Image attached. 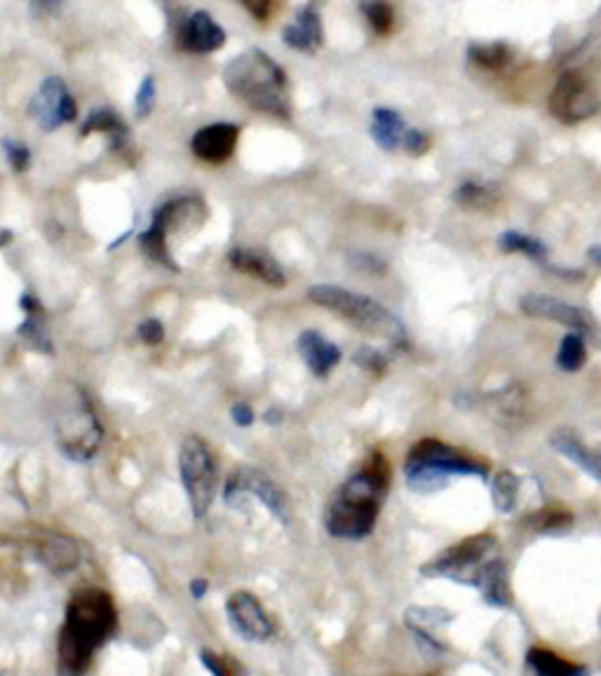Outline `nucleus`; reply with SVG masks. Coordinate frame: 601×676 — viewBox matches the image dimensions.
I'll use <instances>...</instances> for the list:
<instances>
[{
	"mask_svg": "<svg viewBox=\"0 0 601 676\" xmlns=\"http://www.w3.org/2000/svg\"><path fill=\"white\" fill-rule=\"evenodd\" d=\"M228 263H231L233 270L254 277V280H261L263 285L268 287L282 289L287 285L285 270H282V266L273 259V256L263 252V249L233 247L231 252H228Z\"/></svg>",
	"mask_w": 601,
	"mask_h": 676,
	"instance_id": "obj_16",
	"label": "nucleus"
},
{
	"mask_svg": "<svg viewBox=\"0 0 601 676\" xmlns=\"http://www.w3.org/2000/svg\"><path fill=\"white\" fill-rule=\"evenodd\" d=\"M402 148L409 155H423V153H428V148H430V137L421 130H407V134H404V141H402Z\"/></svg>",
	"mask_w": 601,
	"mask_h": 676,
	"instance_id": "obj_40",
	"label": "nucleus"
},
{
	"mask_svg": "<svg viewBox=\"0 0 601 676\" xmlns=\"http://www.w3.org/2000/svg\"><path fill=\"white\" fill-rule=\"evenodd\" d=\"M29 113L36 118L40 130L54 132L62 125H69L78 118V104H76V99L71 97L69 87H66L64 80L52 76V78L43 80V85H40L36 97L31 99Z\"/></svg>",
	"mask_w": 601,
	"mask_h": 676,
	"instance_id": "obj_11",
	"label": "nucleus"
},
{
	"mask_svg": "<svg viewBox=\"0 0 601 676\" xmlns=\"http://www.w3.org/2000/svg\"><path fill=\"white\" fill-rule=\"evenodd\" d=\"M601 111V87L580 71L559 76L550 94V113L559 123L578 125Z\"/></svg>",
	"mask_w": 601,
	"mask_h": 676,
	"instance_id": "obj_9",
	"label": "nucleus"
},
{
	"mask_svg": "<svg viewBox=\"0 0 601 676\" xmlns=\"http://www.w3.org/2000/svg\"><path fill=\"white\" fill-rule=\"evenodd\" d=\"M179 475L181 482H184L193 517L202 519L214 503L216 479H219L212 449H209V444L202 437L191 435L181 442Z\"/></svg>",
	"mask_w": 601,
	"mask_h": 676,
	"instance_id": "obj_7",
	"label": "nucleus"
},
{
	"mask_svg": "<svg viewBox=\"0 0 601 676\" xmlns=\"http://www.w3.org/2000/svg\"><path fill=\"white\" fill-rule=\"evenodd\" d=\"M139 247H141V252H144L153 263H158V266L179 270L170 254V247H167V233H162L160 228H155V226L146 228V231L139 235Z\"/></svg>",
	"mask_w": 601,
	"mask_h": 676,
	"instance_id": "obj_29",
	"label": "nucleus"
},
{
	"mask_svg": "<svg viewBox=\"0 0 601 676\" xmlns=\"http://www.w3.org/2000/svg\"><path fill=\"white\" fill-rule=\"evenodd\" d=\"M355 364H360L364 371H371V374L381 376L388 367V360L383 357V353H378L374 348H360L355 353Z\"/></svg>",
	"mask_w": 601,
	"mask_h": 676,
	"instance_id": "obj_38",
	"label": "nucleus"
},
{
	"mask_svg": "<svg viewBox=\"0 0 601 676\" xmlns=\"http://www.w3.org/2000/svg\"><path fill=\"white\" fill-rule=\"evenodd\" d=\"M33 557L45 566L47 571H52L54 576H64L71 573L80 564V550L71 538L59 536V533H43L38 540H33L31 545Z\"/></svg>",
	"mask_w": 601,
	"mask_h": 676,
	"instance_id": "obj_17",
	"label": "nucleus"
},
{
	"mask_svg": "<svg viewBox=\"0 0 601 676\" xmlns=\"http://www.w3.org/2000/svg\"><path fill=\"white\" fill-rule=\"evenodd\" d=\"M280 411H273V409H270L268 411V414H266V423H280Z\"/></svg>",
	"mask_w": 601,
	"mask_h": 676,
	"instance_id": "obj_46",
	"label": "nucleus"
},
{
	"mask_svg": "<svg viewBox=\"0 0 601 676\" xmlns=\"http://www.w3.org/2000/svg\"><path fill=\"white\" fill-rule=\"evenodd\" d=\"M407 125L400 113L393 108H376L374 120H371V137L383 151H397L402 146Z\"/></svg>",
	"mask_w": 601,
	"mask_h": 676,
	"instance_id": "obj_26",
	"label": "nucleus"
},
{
	"mask_svg": "<svg viewBox=\"0 0 601 676\" xmlns=\"http://www.w3.org/2000/svg\"><path fill=\"white\" fill-rule=\"evenodd\" d=\"M498 550V540L494 533H477L444 550L423 566L421 573L430 578H451L463 585H475V580Z\"/></svg>",
	"mask_w": 601,
	"mask_h": 676,
	"instance_id": "obj_8",
	"label": "nucleus"
},
{
	"mask_svg": "<svg viewBox=\"0 0 601 676\" xmlns=\"http://www.w3.org/2000/svg\"><path fill=\"white\" fill-rule=\"evenodd\" d=\"M10 240H12V233L10 231H0V247L8 245Z\"/></svg>",
	"mask_w": 601,
	"mask_h": 676,
	"instance_id": "obj_47",
	"label": "nucleus"
},
{
	"mask_svg": "<svg viewBox=\"0 0 601 676\" xmlns=\"http://www.w3.org/2000/svg\"><path fill=\"white\" fill-rule=\"evenodd\" d=\"M240 3L254 19H266L273 8V0H240Z\"/></svg>",
	"mask_w": 601,
	"mask_h": 676,
	"instance_id": "obj_42",
	"label": "nucleus"
},
{
	"mask_svg": "<svg viewBox=\"0 0 601 676\" xmlns=\"http://www.w3.org/2000/svg\"><path fill=\"white\" fill-rule=\"evenodd\" d=\"M247 496L259 500L266 510L278 519L280 524H289L292 517V505H289L287 493L280 489V484L273 477L259 468H238L228 477L224 500L231 507H238Z\"/></svg>",
	"mask_w": 601,
	"mask_h": 676,
	"instance_id": "obj_10",
	"label": "nucleus"
},
{
	"mask_svg": "<svg viewBox=\"0 0 601 676\" xmlns=\"http://www.w3.org/2000/svg\"><path fill=\"white\" fill-rule=\"evenodd\" d=\"M468 57L475 62L479 69L498 71L508 66L512 52L505 43H491V45H470Z\"/></svg>",
	"mask_w": 601,
	"mask_h": 676,
	"instance_id": "obj_32",
	"label": "nucleus"
},
{
	"mask_svg": "<svg viewBox=\"0 0 601 676\" xmlns=\"http://www.w3.org/2000/svg\"><path fill=\"white\" fill-rule=\"evenodd\" d=\"M207 580H202V578H198V580H193V583H191V594H193V599H202V597H205V594H207Z\"/></svg>",
	"mask_w": 601,
	"mask_h": 676,
	"instance_id": "obj_44",
	"label": "nucleus"
},
{
	"mask_svg": "<svg viewBox=\"0 0 601 676\" xmlns=\"http://www.w3.org/2000/svg\"><path fill=\"white\" fill-rule=\"evenodd\" d=\"M571 524L573 515L562 505L540 507V510L531 512V515L524 519V526H529L531 531L538 533H562L566 529H571Z\"/></svg>",
	"mask_w": 601,
	"mask_h": 676,
	"instance_id": "obj_27",
	"label": "nucleus"
},
{
	"mask_svg": "<svg viewBox=\"0 0 601 676\" xmlns=\"http://www.w3.org/2000/svg\"><path fill=\"white\" fill-rule=\"evenodd\" d=\"M224 83L233 97L245 101L254 111L282 120L292 116L285 71L259 47H249L226 66Z\"/></svg>",
	"mask_w": 601,
	"mask_h": 676,
	"instance_id": "obj_3",
	"label": "nucleus"
},
{
	"mask_svg": "<svg viewBox=\"0 0 601 676\" xmlns=\"http://www.w3.org/2000/svg\"><path fill=\"white\" fill-rule=\"evenodd\" d=\"M19 306H22V310L26 313L24 322L19 324L17 329L19 336H22L33 350H38V353L54 355L50 334H47L45 329V308L40 306V301L33 294H24Z\"/></svg>",
	"mask_w": 601,
	"mask_h": 676,
	"instance_id": "obj_22",
	"label": "nucleus"
},
{
	"mask_svg": "<svg viewBox=\"0 0 601 676\" xmlns=\"http://www.w3.org/2000/svg\"><path fill=\"white\" fill-rule=\"evenodd\" d=\"M454 200L463 209H475V212H484V209H491L498 200H501V193H498L496 188H491V186L468 181V184H463L454 193Z\"/></svg>",
	"mask_w": 601,
	"mask_h": 676,
	"instance_id": "obj_28",
	"label": "nucleus"
},
{
	"mask_svg": "<svg viewBox=\"0 0 601 676\" xmlns=\"http://www.w3.org/2000/svg\"><path fill=\"white\" fill-rule=\"evenodd\" d=\"M282 40L287 47L299 52H317L324 43V31H322V19L313 5H306L296 12L294 22L285 26L282 31Z\"/></svg>",
	"mask_w": 601,
	"mask_h": 676,
	"instance_id": "obj_20",
	"label": "nucleus"
},
{
	"mask_svg": "<svg viewBox=\"0 0 601 676\" xmlns=\"http://www.w3.org/2000/svg\"><path fill=\"white\" fill-rule=\"evenodd\" d=\"M526 665L531 667L533 676H585L587 669L578 662H571L550 651L548 646H533L526 653Z\"/></svg>",
	"mask_w": 601,
	"mask_h": 676,
	"instance_id": "obj_25",
	"label": "nucleus"
},
{
	"mask_svg": "<svg viewBox=\"0 0 601 676\" xmlns=\"http://www.w3.org/2000/svg\"><path fill=\"white\" fill-rule=\"evenodd\" d=\"M519 306L529 317H538V320H548L555 324H564V327L576 329L583 336H599V327L594 317L587 310L571 306L562 299L548 294H526L519 301Z\"/></svg>",
	"mask_w": 601,
	"mask_h": 676,
	"instance_id": "obj_12",
	"label": "nucleus"
},
{
	"mask_svg": "<svg viewBox=\"0 0 601 676\" xmlns=\"http://www.w3.org/2000/svg\"><path fill=\"white\" fill-rule=\"evenodd\" d=\"M118 630V608L99 587H87L66 604L64 625L57 641V674L85 676L94 655Z\"/></svg>",
	"mask_w": 601,
	"mask_h": 676,
	"instance_id": "obj_1",
	"label": "nucleus"
},
{
	"mask_svg": "<svg viewBox=\"0 0 601 676\" xmlns=\"http://www.w3.org/2000/svg\"><path fill=\"white\" fill-rule=\"evenodd\" d=\"M590 259H592L594 263H597V266H601V245H594V247L590 249Z\"/></svg>",
	"mask_w": 601,
	"mask_h": 676,
	"instance_id": "obj_45",
	"label": "nucleus"
},
{
	"mask_svg": "<svg viewBox=\"0 0 601 676\" xmlns=\"http://www.w3.org/2000/svg\"><path fill=\"white\" fill-rule=\"evenodd\" d=\"M31 8L36 15H57L62 10V0H31Z\"/></svg>",
	"mask_w": 601,
	"mask_h": 676,
	"instance_id": "obj_43",
	"label": "nucleus"
},
{
	"mask_svg": "<svg viewBox=\"0 0 601 676\" xmlns=\"http://www.w3.org/2000/svg\"><path fill=\"white\" fill-rule=\"evenodd\" d=\"M587 360V348L583 334H569L564 336L562 346L557 353V364L564 371H578Z\"/></svg>",
	"mask_w": 601,
	"mask_h": 676,
	"instance_id": "obj_33",
	"label": "nucleus"
},
{
	"mask_svg": "<svg viewBox=\"0 0 601 676\" xmlns=\"http://www.w3.org/2000/svg\"><path fill=\"white\" fill-rule=\"evenodd\" d=\"M308 299L315 306L343 317L355 329H360L362 334L386 338V341L397 343V346H404V341H407V331H404L402 322L371 296L350 292V289L336 285H315L308 289Z\"/></svg>",
	"mask_w": 601,
	"mask_h": 676,
	"instance_id": "obj_6",
	"label": "nucleus"
},
{
	"mask_svg": "<svg viewBox=\"0 0 601 676\" xmlns=\"http://www.w3.org/2000/svg\"><path fill=\"white\" fill-rule=\"evenodd\" d=\"M404 475H407V484L414 491L432 493L444 489L449 479L458 475L486 479L489 477V465L468 454V451L440 442V439H421L409 449Z\"/></svg>",
	"mask_w": 601,
	"mask_h": 676,
	"instance_id": "obj_4",
	"label": "nucleus"
},
{
	"mask_svg": "<svg viewBox=\"0 0 601 676\" xmlns=\"http://www.w3.org/2000/svg\"><path fill=\"white\" fill-rule=\"evenodd\" d=\"M155 106V80L153 76H146L141 80L139 90H137V99H134V113H137V118H148L151 116Z\"/></svg>",
	"mask_w": 601,
	"mask_h": 676,
	"instance_id": "obj_37",
	"label": "nucleus"
},
{
	"mask_svg": "<svg viewBox=\"0 0 601 676\" xmlns=\"http://www.w3.org/2000/svg\"><path fill=\"white\" fill-rule=\"evenodd\" d=\"M364 17H367L371 29H374L378 36H386V33L393 31L395 12L386 0H369V3H364Z\"/></svg>",
	"mask_w": 601,
	"mask_h": 676,
	"instance_id": "obj_34",
	"label": "nucleus"
},
{
	"mask_svg": "<svg viewBox=\"0 0 601 676\" xmlns=\"http://www.w3.org/2000/svg\"><path fill=\"white\" fill-rule=\"evenodd\" d=\"M177 45L191 54H209L226 45V31L209 12L198 10L177 29Z\"/></svg>",
	"mask_w": 601,
	"mask_h": 676,
	"instance_id": "obj_14",
	"label": "nucleus"
},
{
	"mask_svg": "<svg viewBox=\"0 0 601 676\" xmlns=\"http://www.w3.org/2000/svg\"><path fill=\"white\" fill-rule=\"evenodd\" d=\"M200 660L212 676H240V669L233 660L224 658V655H216L214 651H207V648L200 653Z\"/></svg>",
	"mask_w": 601,
	"mask_h": 676,
	"instance_id": "obj_36",
	"label": "nucleus"
},
{
	"mask_svg": "<svg viewBox=\"0 0 601 676\" xmlns=\"http://www.w3.org/2000/svg\"><path fill=\"white\" fill-rule=\"evenodd\" d=\"M205 221V205L200 198L186 195V198H174L170 202H162V205L153 212L151 226L160 228L162 233H174L184 231V228H195Z\"/></svg>",
	"mask_w": 601,
	"mask_h": 676,
	"instance_id": "obj_18",
	"label": "nucleus"
},
{
	"mask_svg": "<svg viewBox=\"0 0 601 676\" xmlns=\"http://www.w3.org/2000/svg\"><path fill=\"white\" fill-rule=\"evenodd\" d=\"M231 418L235 425H240V428H249V425H254V409L249 407L247 402H238L233 404Z\"/></svg>",
	"mask_w": 601,
	"mask_h": 676,
	"instance_id": "obj_41",
	"label": "nucleus"
},
{
	"mask_svg": "<svg viewBox=\"0 0 601 676\" xmlns=\"http://www.w3.org/2000/svg\"><path fill=\"white\" fill-rule=\"evenodd\" d=\"M498 245H501L503 252L524 254V256H529V259H533V261H545V259H548V247H545V242H540L538 238H531V235L517 233V231L503 233L501 240H498Z\"/></svg>",
	"mask_w": 601,
	"mask_h": 676,
	"instance_id": "obj_30",
	"label": "nucleus"
},
{
	"mask_svg": "<svg viewBox=\"0 0 601 676\" xmlns=\"http://www.w3.org/2000/svg\"><path fill=\"white\" fill-rule=\"evenodd\" d=\"M3 151H5V158H8L10 162V167L15 169L17 174H22L31 167V148L24 146L22 141L3 139Z\"/></svg>",
	"mask_w": 601,
	"mask_h": 676,
	"instance_id": "obj_35",
	"label": "nucleus"
},
{
	"mask_svg": "<svg viewBox=\"0 0 601 676\" xmlns=\"http://www.w3.org/2000/svg\"><path fill=\"white\" fill-rule=\"evenodd\" d=\"M475 587L482 592L486 604L491 606H510L512 604V592L508 583V569H505L503 559H491L484 566L475 580Z\"/></svg>",
	"mask_w": 601,
	"mask_h": 676,
	"instance_id": "obj_23",
	"label": "nucleus"
},
{
	"mask_svg": "<svg viewBox=\"0 0 601 676\" xmlns=\"http://www.w3.org/2000/svg\"><path fill=\"white\" fill-rule=\"evenodd\" d=\"M94 132L106 134V137L111 139V148L118 153H125L127 146H130V132H127L125 123L116 116V113L108 111V108L92 111L83 127H80V134H83V137H90Z\"/></svg>",
	"mask_w": 601,
	"mask_h": 676,
	"instance_id": "obj_24",
	"label": "nucleus"
},
{
	"mask_svg": "<svg viewBox=\"0 0 601 676\" xmlns=\"http://www.w3.org/2000/svg\"><path fill=\"white\" fill-rule=\"evenodd\" d=\"M390 489V463L381 451H371L360 470L343 482L324 512V526L334 538L362 540L374 531L383 500Z\"/></svg>",
	"mask_w": 601,
	"mask_h": 676,
	"instance_id": "obj_2",
	"label": "nucleus"
},
{
	"mask_svg": "<svg viewBox=\"0 0 601 676\" xmlns=\"http://www.w3.org/2000/svg\"><path fill=\"white\" fill-rule=\"evenodd\" d=\"M296 348H299V355L306 362V367L310 369V374L317 378H327L332 371L339 367L341 362V348L336 343L327 341L320 331L308 329L303 331L296 341Z\"/></svg>",
	"mask_w": 601,
	"mask_h": 676,
	"instance_id": "obj_19",
	"label": "nucleus"
},
{
	"mask_svg": "<svg viewBox=\"0 0 601 676\" xmlns=\"http://www.w3.org/2000/svg\"><path fill=\"white\" fill-rule=\"evenodd\" d=\"M552 449L564 458H569L571 463H576L580 470H585L587 475H592L597 482H601V451L590 449L585 442H580L573 430H557L550 439Z\"/></svg>",
	"mask_w": 601,
	"mask_h": 676,
	"instance_id": "obj_21",
	"label": "nucleus"
},
{
	"mask_svg": "<svg viewBox=\"0 0 601 676\" xmlns=\"http://www.w3.org/2000/svg\"><path fill=\"white\" fill-rule=\"evenodd\" d=\"M491 496H494V505L498 512H512L517 507L519 500V477L515 472L503 470L498 472L491 482Z\"/></svg>",
	"mask_w": 601,
	"mask_h": 676,
	"instance_id": "obj_31",
	"label": "nucleus"
},
{
	"mask_svg": "<svg viewBox=\"0 0 601 676\" xmlns=\"http://www.w3.org/2000/svg\"><path fill=\"white\" fill-rule=\"evenodd\" d=\"M137 334L139 341L146 343V346H160V343L165 341V324L155 320V317H148V320L139 324Z\"/></svg>",
	"mask_w": 601,
	"mask_h": 676,
	"instance_id": "obj_39",
	"label": "nucleus"
},
{
	"mask_svg": "<svg viewBox=\"0 0 601 676\" xmlns=\"http://www.w3.org/2000/svg\"><path fill=\"white\" fill-rule=\"evenodd\" d=\"M226 613L231 620V627L245 641L252 644H263L273 637V620L268 618L266 608L252 592L238 590L226 601Z\"/></svg>",
	"mask_w": 601,
	"mask_h": 676,
	"instance_id": "obj_13",
	"label": "nucleus"
},
{
	"mask_svg": "<svg viewBox=\"0 0 601 676\" xmlns=\"http://www.w3.org/2000/svg\"><path fill=\"white\" fill-rule=\"evenodd\" d=\"M54 439H57L59 451L76 463L92 461L104 442V428H101L97 411L80 385H64V392L57 397Z\"/></svg>",
	"mask_w": 601,
	"mask_h": 676,
	"instance_id": "obj_5",
	"label": "nucleus"
},
{
	"mask_svg": "<svg viewBox=\"0 0 601 676\" xmlns=\"http://www.w3.org/2000/svg\"><path fill=\"white\" fill-rule=\"evenodd\" d=\"M238 139V127L231 123H214L193 134L191 151L195 158L207 162V165H221V162L233 158L235 148H238Z\"/></svg>",
	"mask_w": 601,
	"mask_h": 676,
	"instance_id": "obj_15",
	"label": "nucleus"
}]
</instances>
